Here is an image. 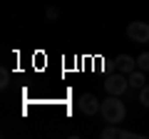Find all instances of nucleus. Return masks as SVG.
<instances>
[{"instance_id":"7ed1b4c3","label":"nucleus","mask_w":149,"mask_h":139,"mask_svg":"<svg viewBox=\"0 0 149 139\" xmlns=\"http://www.w3.org/2000/svg\"><path fill=\"white\" fill-rule=\"evenodd\" d=\"M127 38L132 42H149V22H129L127 25Z\"/></svg>"},{"instance_id":"9d476101","label":"nucleus","mask_w":149,"mask_h":139,"mask_svg":"<svg viewBox=\"0 0 149 139\" xmlns=\"http://www.w3.org/2000/svg\"><path fill=\"white\" fill-rule=\"evenodd\" d=\"M57 17H60V10L57 8H50L47 10V20H57Z\"/></svg>"},{"instance_id":"20e7f679","label":"nucleus","mask_w":149,"mask_h":139,"mask_svg":"<svg viewBox=\"0 0 149 139\" xmlns=\"http://www.w3.org/2000/svg\"><path fill=\"white\" fill-rule=\"evenodd\" d=\"M102 139H134V137H142L137 132H129V129H122L119 124H107L104 129L100 132Z\"/></svg>"},{"instance_id":"1a4fd4ad","label":"nucleus","mask_w":149,"mask_h":139,"mask_svg":"<svg viewBox=\"0 0 149 139\" xmlns=\"http://www.w3.org/2000/svg\"><path fill=\"white\" fill-rule=\"evenodd\" d=\"M139 102H142V107H149V85L139 90Z\"/></svg>"},{"instance_id":"f257e3e1","label":"nucleus","mask_w":149,"mask_h":139,"mask_svg":"<svg viewBox=\"0 0 149 139\" xmlns=\"http://www.w3.org/2000/svg\"><path fill=\"white\" fill-rule=\"evenodd\" d=\"M100 114H102V119H104L107 124H119V122H124V117H127V107H124V102L119 99L117 95H109L104 102H102Z\"/></svg>"},{"instance_id":"f03ea898","label":"nucleus","mask_w":149,"mask_h":139,"mask_svg":"<svg viewBox=\"0 0 149 139\" xmlns=\"http://www.w3.org/2000/svg\"><path fill=\"white\" fill-rule=\"evenodd\" d=\"M104 90H107V95H117V97H122L124 92L129 90V80L124 77V72H114V75H109L104 80Z\"/></svg>"},{"instance_id":"6e6552de","label":"nucleus","mask_w":149,"mask_h":139,"mask_svg":"<svg viewBox=\"0 0 149 139\" xmlns=\"http://www.w3.org/2000/svg\"><path fill=\"white\" fill-rule=\"evenodd\" d=\"M137 67L144 70V72H149V52H142V55L137 57Z\"/></svg>"},{"instance_id":"39448f33","label":"nucleus","mask_w":149,"mask_h":139,"mask_svg":"<svg viewBox=\"0 0 149 139\" xmlns=\"http://www.w3.org/2000/svg\"><path fill=\"white\" fill-rule=\"evenodd\" d=\"M77 107H80V112H82V114L92 117V114H97V112H100L102 102L97 99L95 95H90V92H87V95H82V97H80V102H77Z\"/></svg>"},{"instance_id":"0eeeda50","label":"nucleus","mask_w":149,"mask_h":139,"mask_svg":"<svg viewBox=\"0 0 149 139\" xmlns=\"http://www.w3.org/2000/svg\"><path fill=\"white\" fill-rule=\"evenodd\" d=\"M129 87H132V90H142L144 85H147V80H144V70H134V72H129Z\"/></svg>"},{"instance_id":"423d86ee","label":"nucleus","mask_w":149,"mask_h":139,"mask_svg":"<svg viewBox=\"0 0 149 139\" xmlns=\"http://www.w3.org/2000/svg\"><path fill=\"white\" fill-rule=\"evenodd\" d=\"M114 70H119V72L129 75V72L137 70V60L129 57V55H117V57H114Z\"/></svg>"}]
</instances>
